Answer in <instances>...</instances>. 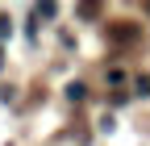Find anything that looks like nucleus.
I'll use <instances>...</instances> for the list:
<instances>
[{"mask_svg":"<svg viewBox=\"0 0 150 146\" xmlns=\"http://www.w3.org/2000/svg\"><path fill=\"white\" fill-rule=\"evenodd\" d=\"M96 9H100V0H79V17H83V21H92Z\"/></svg>","mask_w":150,"mask_h":146,"instance_id":"nucleus-1","label":"nucleus"},{"mask_svg":"<svg viewBox=\"0 0 150 146\" xmlns=\"http://www.w3.org/2000/svg\"><path fill=\"white\" fill-rule=\"evenodd\" d=\"M38 17H54V0H38Z\"/></svg>","mask_w":150,"mask_h":146,"instance_id":"nucleus-2","label":"nucleus"},{"mask_svg":"<svg viewBox=\"0 0 150 146\" xmlns=\"http://www.w3.org/2000/svg\"><path fill=\"white\" fill-rule=\"evenodd\" d=\"M8 29H13V25H8V17H0V38H4Z\"/></svg>","mask_w":150,"mask_h":146,"instance_id":"nucleus-3","label":"nucleus"}]
</instances>
